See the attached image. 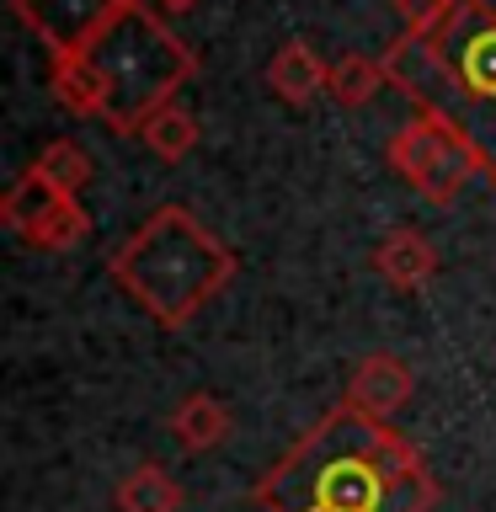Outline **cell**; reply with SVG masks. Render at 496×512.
I'll return each mask as SVG.
<instances>
[{"label": "cell", "instance_id": "cell-3", "mask_svg": "<svg viewBox=\"0 0 496 512\" xmlns=\"http://www.w3.org/2000/svg\"><path fill=\"white\" fill-rule=\"evenodd\" d=\"M192 75H198L192 43L176 38L144 0H123V11L80 54L54 59L48 86L75 118H102L112 134H139L144 118L176 102Z\"/></svg>", "mask_w": 496, "mask_h": 512}, {"label": "cell", "instance_id": "cell-15", "mask_svg": "<svg viewBox=\"0 0 496 512\" xmlns=\"http://www.w3.org/2000/svg\"><path fill=\"white\" fill-rule=\"evenodd\" d=\"M32 166H38L54 187L75 192V198H80V187L91 182V150H86V144H75V139H54V144H43V155L32 160Z\"/></svg>", "mask_w": 496, "mask_h": 512}, {"label": "cell", "instance_id": "cell-12", "mask_svg": "<svg viewBox=\"0 0 496 512\" xmlns=\"http://www.w3.org/2000/svg\"><path fill=\"white\" fill-rule=\"evenodd\" d=\"M118 512H182V486L160 464H139L118 480Z\"/></svg>", "mask_w": 496, "mask_h": 512}, {"label": "cell", "instance_id": "cell-2", "mask_svg": "<svg viewBox=\"0 0 496 512\" xmlns=\"http://www.w3.org/2000/svg\"><path fill=\"white\" fill-rule=\"evenodd\" d=\"M384 75L416 107L475 144L496 187V0H443L384 48Z\"/></svg>", "mask_w": 496, "mask_h": 512}, {"label": "cell", "instance_id": "cell-10", "mask_svg": "<svg viewBox=\"0 0 496 512\" xmlns=\"http://www.w3.org/2000/svg\"><path fill=\"white\" fill-rule=\"evenodd\" d=\"M171 432H176V443H182L187 454H214L219 443H230L235 416H230V406H224L219 395L192 390V395L176 400V411H171Z\"/></svg>", "mask_w": 496, "mask_h": 512}, {"label": "cell", "instance_id": "cell-7", "mask_svg": "<svg viewBox=\"0 0 496 512\" xmlns=\"http://www.w3.org/2000/svg\"><path fill=\"white\" fill-rule=\"evenodd\" d=\"M11 11L48 48V59H70L123 11V0H11Z\"/></svg>", "mask_w": 496, "mask_h": 512}, {"label": "cell", "instance_id": "cell-1", "mask_svg": "<svg viewBox=\"0 0 496 512\" xmlns=\"http://www.w3.org/2000/svg\"><path fill=\"white\" fill-rule=\"evenodd\" d=\"M262 512H432V480L422 448L406 443L384 416L331 406L288 454L256 480Z\"/></svg>", "mask_w": 496, "mask_h": 512}, {"label": "cell", "instance_id": "cell-5", "mask_svg": "<svg viewBox=\"0 0 496 512\" xmlns=\"http://www.w3.org/2000/svg\"><path fill=\"white\" fill-rule=\"evenodd\" d=\"M390 171L406 182L411 192H422L427 203H454L464 187L475 182H486V166H480V155H475V144L470 139H459L448 123L438 118H416L406 123L400 134L390 139Z\"/></svg>", "mask_w": 496, "mask_h": 512}, {"label": "cell", "instance_id": "cell-4", "mask_svg": "<svg viewBox=\"0 0 496 512\" xmlns=\"http://www.w3.org/2000/svg\"><path fill=\"white\" fill-rule=\"evenodd\" d=\"M107 272L155 326L182 331L187 320H198L208 299L230 288L235 251L187 203H166L112 251Z\"/></svg>", "mask_w": 496, "mask_h": 512}, {"label": "cell", "instance_id": "cell-16", "mask_svg": "<svg viewBox=\"0 0 496 512\" xmlns=\"http://www.w3.org/2000/svg\"><path fill=\"white\" fill-rule=\"evenodd\" d=\"M438 6H443V0H395V11L406 16V27H422Z\"/></svg>", "mask_w": 496, "mask_h": 512}, {"label": "cell", "instance_id": "cell-14", "mask_svg": "<svg viewBox=\"0 0 496 512\" xmlns=\"http://www.w3.org/2000/svg\"><path fill=\"white\" fill-rule=\"evenodd\" d=\"M139 139H144V150H150V155H160V160H171V166H176V160H187L192 144H198V118H192L187 107L166 102L160 112L144 118Z\"/></svg>", "mask_w": 496, "mask_h": 512}, {"label": "cell", "instance_id": "cell-11", "mask_svg": "<svg viewBox=\"0 0 496 512\" xmlns=\"http://www.w3.org/2000/svg\"><path fill=\"white\" fill-rule=\"evenodd\" d=\"M326 80H331V64L315 54L310 43H283L278 54L267 59V86L278 102L288 107H304V102H315L320 91H326Z\"/></svg>", "mask_w": 496, "mask_h": 512}, {"label": "cell", "instance_id": "cell-13", "mask_svg": "<svg viewBox=\"0 0 496 512\" xmlns=\"http://www.w3.org/2000/svg\"><path fill=\"white\" fill-rule=\"evenodd\" d=\"M379 86H390L384 59H374V54H342V59H331L326 96H331L336 107H363V102H374Z\"/></svg>", "mask_w": 496, "mask_h": 512}, {"label": "cell", "instance_id": "cell-8", "mask_svg": "<svg viewBox=\"0 0 496 512\" xmlns=\"http://www.w3.org/2000/svg\"><path fill=\"white\" fill-rule=\"evenodd\" d=\"M411 368L395 358V352H368V358L352 368V379H347V406H358L368 416H390L411 400Z\"/></svg>", "mask_w": 496, "mask_h": 512}, {"label": "cell", "instance_id": "cell-17", "mask_svg": "<svg viewBox=\"0 0 496 512\" xmlns=\"http://www.w3.org/2000/svg\"><path fill=\"white\" fill-rule=\"evenodd\" d=\"M160 6H166V11H192L198 0H160Z\"/></svg>", "mask_w": 496, "mask_h": 512}, {"label": "cell", "instance_id": "cell-6", "mask_svg": "<svg viewBox=\"0 0 496 512\" xmlns=\"http://www.w3.org/2000/svg\"><path fill=\"white\" fill-rule=\"evenodd\" d=\"M0 219H6V230L22 240V246H32V251H70L91 230L80 198L64 192V187H54L38 166H27L11 182L6 203H0Z\"/></svg>", "mask_w": 496, "mask_h": 512}, {"label": "cell", "instance_id": "cell-9", "mask_svg": "<svg viewBox=\"0 0 496 512\" xmlns=\"http://www.w3.org/2000/svg\"><path fill=\"white\" fill-rule=\"evenodd\" d=\"M374 272L400 294H416L438 278V246L422 230H390L374 246Z\"/></svg>", "mask_w": 496, "mask_h": 512}]
</instances>
